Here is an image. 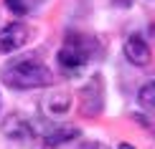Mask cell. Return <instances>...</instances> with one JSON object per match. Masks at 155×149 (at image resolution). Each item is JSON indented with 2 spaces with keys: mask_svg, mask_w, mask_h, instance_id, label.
Wrapping results in <instances>:
<instances>
[{
  "mask_svg": "<svg viewBox=\"0 0 155 149\" xmlns=\"http://www.w3.org/2000/svg\"><path fill=\"white\" fill-rule=\"evenodd\" d=\"M43 109H46L48 116H61L71 109V94L64 91V88H54V91L46 94L43 99Z\"/></svg>",
  "mask_w": 155,
  "mask_h": 149,
  "instance_id": "obj_7",
  "label": "cell"
},
{
  "mask_svg": "<svg viewBox=\"0 0 155 149\" xmlns=\"http://www.w3.org/2000/svg\"><path fill=\"white\" fill-rule=\"evenodd\" d=\"M79 126H71V124H56L54 129H48L43 134V141L46 147H59V144H66V141H74L79 137Z\"/></svg>",
  "mask_w": 155,
  "mask_h": 149,
  "instance_id": "obj_8",
  "label": "cell"
},
{
  "mask_svg": "<svg viewBox=\"0 0 155 149\" xmlns=\"http://www.w3.org/2000/svg\"><path fill=\"white\" fill-rule=\"evenodd\" d=\"M137 101H140V106H143V109H147V111H155V81H147L145 86H140Z\"/></svg>",
  "mask_w": 155,
  "mask_h": 149,
  "instance_id": "obj_9",
  "label": "cell"
},
{
  "mask_svg": "<svg viewBox=\"0 0 155 149\" xmlns=\"http://www.w3.org/2000/svg\"><path fill=\"white\" fill-rule=\"evenodd\" d=\"M79 109L84 116H97L104 109V83H102V76H94L89 79V83L81 88L79 94Z\"/></svg>",
  "mask_w": 155,
  "mask_h": 149,
  "instance_id": "obj_2",
  "label": "cell"
},
{
  "mask_svg": "<svg viewBox=\"0 0 155 149\" xmlns=\"http://www.w3.org/2000/svg\"><path fill=\"white\" fill-rule=\"evenodd\" d=\"M56 63H59V68L64 73H79V71L89 63V56L84 53L81 48H76V46H71V43L66 41L59 48V53H56Z\"/></svg>",
  "mask_w": 155,
  "mask_h": 149,
  "instance_id": "obj_5",
  "label": "cell"
},
{
  "mask_svg": "<svg viewBox=\"0 0 155 149\" xmlns=\"http://www.w3.org/2000/svg\"><path fill=\"white\" fill-rule=\"evenodd\" d=\"M117 149H135V147H132V144H127V141H120Z\"/></svg>",
  "mask_w": 155,
  "mask_h": 149,
  "instance_id": "obj_12",
  "label": "cell"
},
{
  "mask_svg": "<svg viewBox=\"0 0 155 149\" xmlns=\"http://www.w3.org/2000/svg\"><path fill=\"white\" fill-rule=\"evenodd\" d=\"M84 149H109L107 144H102V141H92V144H87Z\"/></svg>",
  "mask_w": 155,
  "mask_h": 149,
  "instance_id": "obj_11",
  "label": "cell"
},
{
  "mask_svg": "<svg viewBox=\"0 0 155 149\" xmlns=\"http://www.w3.org/2000/svg\"><path fill=\"white\" fill-rule=\"evenodd\" d=\"M5 5H8V10L15 13V15H28L31 13V3L28 0H5Z\"/></svg>",
  "mask_w": 155,
  "mask_h": 149,
  "instance_id": "obj_10",
  "label": "cell"
},
{
  "mask_svg": "<svg viewBox=\"0 0 155 149\" xmlns=\"http://www.w3.org/2000/svg\"><path fill=\"white\" fill-rule=\"evenodd\" d=\"M122 51H125L127 61H130L132 66L145 68L147 63L153 61V51H150V46H147L140 36H130V38L125 41V46H122Z\"/></svg>",
  "mask_w": 155,
  "mask_h": 149,
  "instance_id": "obj_6",
  "label": "cell"
},
{
  "mask_svg": "<svg viewBox=\"0 0 155 149\" xmlns=\"http://www.w3.org/2000/svg\"><path fill=\"white\" fill-rule=\"evenodd\" d=\"M0 79L5 86L18 88V91H28V88H43L54 83V73L46 63H41L36 56H18L8 61L0 71Z\"/></svg>",
  "mask_w": 155,
  "mask_h": 149,
  "instance_id": "obj_1",
  "label": "cell"
},
{
  "mask_svg": "<svg viewBox=\"0 0 155 149\" xmlns=\"http://www.w3.org/2000/svg\"><path fill=\"white\" fill-rule=\"evenodd\" d=\"M28 25L23 23H8L5 28H0V53H13V51H21L28 43Z\"/></svg>",
  "mask_w": 155,
  "mask_h": 149,
  "instance_id": "obj_3",
  "label": "cell"
},
{
  "mask_svg": "<svg viewBox=\"0 0 155 149\" xmlns=\"http://www.w3.org/2000/svg\"><path fill=\"white\" fill-rule=\"evenodd\" d=\"M3 134L10 137L13 141H18V144H28V141L36 137V129H33V124H31L28 116L10 114L8 119H5V124H3Z\"/></svg>",
  "mask_w": 155,
  "mask_h": 149,
  "instance_id": "obj_4",
  "label": "cell"
}]
</instances>
